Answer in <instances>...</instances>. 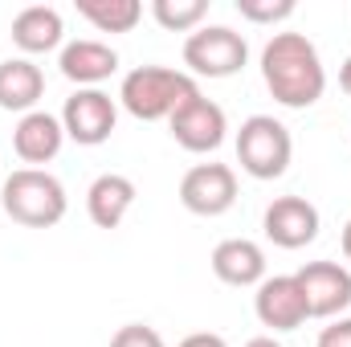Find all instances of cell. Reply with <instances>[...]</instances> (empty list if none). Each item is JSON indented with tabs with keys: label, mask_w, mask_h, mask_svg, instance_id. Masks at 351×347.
<instances>
[{
	"label": "cell",
	"mask_w": 351,
	"mask_h": 347,
	"mask_svg": "<svg viewBox=\"0 0 351 347\" xmlns=\"http://www.w3.org/2000/svg\"><path fill=\"white\" fill-rule=\"evenodd\" d=\"M110 347H164V339H160V331H156V327L127 323V327H119V331H114Z\"/></svg>",
	"instance_id": "21"
},
{
	"label": "cell",
	"mask_w": 351,
	"mask_h": 347,
	"mask_svg": "<svg viewBox=\"0 0 351 347\" xmlns=\"http://www.w3.org/2000/svg\"><path fill=\"white\" fill-rule=\"evenodd\" d=\"M0 208L25 229H53L66 217L70 200H66V188H62V180L53 172H45V168H16L0 184Z\"/></svg>",
	"instance_id": "3"
},
{
	"label": "cell",
	"mask_w": 351,
	"mask_h": 347,
	"mask_svg": "<svg viewBox=\"0 0 351 347\" xmlns=\"http://www.w3.org/2000/svg\"><path fill=\"white\" fill-rule=\"evenodd\" d=\"M58 66H62V74H66L70 82H78V90H90V86H98V82H106V78L119 70V53H114L106 41L82 37V41L62 45Z\"/></svg>",
	"instance_id": "13"
},
{
	"label": "cell",
	"mask_w": 351,
	"mask_h": 347,
	"mask_svg": "<svg viewBox=\"0 0 351 347\" xmlns=\"http://www.w3.org/2000/svg\"><path fill=\"white\" fill-rule=\"evenodd\" d=\"M168 127H172V139L184 147V152L204 156V152H217V147L225 143L229 119H225V110H221L213 98L196 94V98H188L172 119H168Z\"/></svg>",
	"instance_id": "8"
},
{
	"label": "cell",
	"mask_w": 351,
	"mask_h": 347,
	"mask_svg": "<svg viewBox=\"0 0 351 347\" xmlns=\"http://www.w3.org/2000/svg\"><path fill=\"white\" fill-rule=\"evenodd\" d=\"M339 86H343V90L351 94V58L343 62V70H339Z\"/></svg>",
	"instance_id": "24"
},
{
	"label": "cell",
	"mask_w": 351,
	"mask_h": 347,
	"mask_svg": "<svg viewBox=\"0 0 351 347\" xmlns=\"http://www.w3.org/2000/svg\"><path fill=\"white\" fill-rule=\"evenodd\" d=\"M62 37H66V25L53 4H29L12 16V45L25 53H49L62 45Z\"/></svg>",
	"instance_id": "15"
},
{
	"label": "cell",
	"mask_w": 351,
	"mask_h": 347,
	"mask_svg": "<svg viewBox=\"0 0 351 347\" xmlns=\"http://www.w3.org/2000/svg\"><path fill=\"white\" fill-rule=\"evenodd\" d=\"M213 274L225 286H262L265 282V254L250 237H229L213 250Z\"/></svg>",
	"instance_id": "14"
},
{
	"label": "cell",
	"mask_w": 351,
	"mask_h": 347,
	"mask_svg": "<svg viewBox=\"0 0 351 347\" xmlns=\"http://www.w3.org/2000/svg\"><path fill=\"white\" fill-rule=\"evenodd\" d=\"M62 143H66V127H62V119L49 115V110H29V115H21V123H16V131H12V147H16V156H21L29 168L49 164V160L62 152Z\"/></svg>",
	"instance_id": "12"
},
{
	"label": "cell",
	"mask_w": 351,
	"mask_h": 347,
	"mask_svg": "<svg viewBox=\"0 0 351 347\" xmlns=\"http://www.w3.org/2000/svg\"><path fill=\"white\" fill-rule=\"evenodd\" d=\"M74 8L98 33H131L139 25V16H143L139 0H74Z\"/></svg>",
	"instance_id": "18"
},
{
	"label": "cell",
	"mask_w": 351,
	"mask_h": 347,
	"mask_svg": "<svg viewBox=\"0 0 351 347\" xmlns=\"http://www.w3.org/2000/svg\"><path fill=\"white\" fill-rule=\"evenodd\" d=\"M262 229L278 250H302L319 237V208L306 196H278L265 208Z\"/></svg>",
	"instance_id": "11"
},
{
	"label": "cell",
	"mask_w": 351,
	"mask_h": 347,
	"mask_svg": "<svg viewBox=\"0 0 351 347\" xmlns=\"http://www.w3.org/2000/svg\"><path fill=\"white\" fill-rule=\"evenodd\" d=\"M152 16L168 33H196L200 21L208 16V0H152Z\"/></svg>",
	"instance_id": "19"
},
{
	"label": "cell",
	"mask_w": 351,
	"mask_h": 347,
	"mask_svg": "<svg viewBox=\"0 0 351 347\" xmlns=\"http://www.w3.org/2000/svg\"><path fill=\"white\" fill-rule=\"evenodd\" d=\"M180 347H229V344L221 335H213V331H196V335H188Z\"/></svg>",
	"instance_id": "23"
},
{
	"label": "cell",
	"mask_w": 351,
	"mask_h": 347,
	"mask_svg": "<svg viewBox=\"0 0 351 347\" xmlns=\"http://www.w3.org/2000/svg\"><path fill=\"white\" fill-rule=\"evenodd\" d=\"M200 86L192 74L184 70H168V66H135L123 86H119V102L127 115L143 119V123H156V119H172L176 110L196 98Z\"/></svg>",
	"instance_id": "2"
},
{
	"label": "cell",
	"mask_w": 351,
	"mask_h": 347,
	"mask_svg": "<svg viewBox=\"0 0 351 347\" xmlns=\"http://www.w3.org/2000/svg\"><path fill=\"white\" fill-rule=\"evenodd\" d=\"M250 62V45L229 25H200L184 41V66L192 78H233Z\"/></svg>",
	"instance_id": "5"
},
{
	"label": "cell",
	"mask_w": 351,
	"mask_h": 347,
	"mask_svg": "<svg viewBox=\"0 0 351 347\" xmlns=\"http://www.w3.org/2000/svg\"><path fill=\"white\" fill-rule=\"evenodd\" d=\"M119 123V106L106 90L90 86V90H74L62 106V127H66V139L82 143V147H98L110 139Z\"/></svg>",
	"instance_id": "6"
},
{
	"label": "cell",
	"mask_w": 351,
	"mask_h": 347,
	"mask_svg": "<svg viewBox=\"0 0 351 347\" xmlns=\"http://www.w3.org/2000/svg\"><path fill=\"white\" fill-rule=\"evenodd\" d=\"M294 139L274 115H250L237 131V164L254 180H278L290 168Z\"/></svg>",
	"instance_id": "4"
},
{
	"label": "cell",
	"mask_w": 351,
	"mask_h": 347,
	"mask_svg": "<svg viewBox=\"0 0 351 347\" xmlns=\"http://www.w3.org/2000/svg\"><path fill=\"white\" fill-rule=\"evenodd\" d=\"M294 0H237V12L254 25H278L286 16H294Z\"/></svg>",
	"instance_id": "20"
},
{
	"label": "cell",
	"mask_w": 351,
	"mask_h": 347,
	"mask_svg": "<svg viewBox=\"0 0 351 347\" xmlns=\"http://www.w3.org/2000/svg\"><path fill=\"white\" fill-rule=\"evenodd\" d=\"M245 347H282V344H278L274 335H258V339H250Z\"/></svg>",
	"instance_id": "25"
},
{
	"label": "cell",
	"mask_w": 351,
	"mask_h": 347,
	"mask_svg": "<svg viewBox=\"0 0 351 347\" xmlns=\"http://www.w3.org/2000/svg\"><path fill=\"white\" fill-rule=\"evenodd\" d=\"M294 278L306 294L311 319H335L351 307V274L339 261H306Z\"/></svg>",
	"instance_id": "10"
},
{
	"label": "cell",
	"mask_w": 351,
	"mask_h": 347,
	"mask_svg": "<svg viewBox=\"0 0 351 347\" xmlns=\"http://www.w3.org/2000/svg\"><path fill=\"white\" fill-rule=\"evenodd\" d=\"M262 78L269 94L290 106V110H306L323 98L327 90V70L323 58L315 49V41L306 33H274L262 49Z\"/></svg>",
	"instance_id": "1"
},
{
	"label": "cell",
	"mask_w": 351,
	"mask_h": 347,
	"mask_svg": "<svg viewBox=\"0 0 351 347\" xmlns=\"http://www.w3.org/2000/svg\"><path fill=\"white\" fill-rule=\"evenodd\" d=\"M135 204V184L119 172H102L86 192V213L98 229H119Z\"/></svg>",
	"instance_id": "16"
},
{
	"label": "cell",
	"mask_w": 351,
	"mask_h": 347,
	"mask_svg": "<svg viewBox=\"0 0 351 347\" xmlns=\"http://www.w3.org/2000/svg\"><path fill=\"white\" fill-rule=\"evenodd\" d=\"M254 311L262 319V327L269 331H294L311 319V307H306V294L298 286L294 274H274L265 278L254 294Z\"/></svg>",
	"instance_id": "9"
},
{
	"label": "cell",
	"mask_w": 351,
	"mask_h": 347,
	"mask_svg": "<svg viewBox=\"0 0 351 347\" xmlns=\"http://www.w3.org/2000/svg\"><path fill=\"white\" fill-rule=\"evenodd\" d=\"M315 347H351V319H335L331 327H323Z\"/></svg>",
	"instance_id": "22"
},
{
	"label": "cell",
	"mask_w": 351,
	"mask_h": 347,
	"mask_svg": "<svg viewBox=\"0 0 351 347\" xmlns=\"http://www.w3.org/2000/svg\"><path fill=\"white\" fill-rule=\"evenodd\" d=\"M343 254H348V261H351V221L343 225Z\"/></svg>",
	"instance_id": "26"
},
{
	"label": "cell",
	"mask_w": 351,
	"mask_h": 347,
	"mask_svg": "<svg viewBox=\"0 0 351 347\" xmlns=\"http://www.w3.org/2000/svg\"><path fill=\"white\" fill-rule=\"evenodd\" d=\"M45 94V74L29 62V58H8L0 62V110H37Z\"/></svg>",
	"instance_id": "17"
},
{
	"label": "cell",
	"mask_w": 351,
	"mask_h": 347,
	"mask_svg": "<svg viewBox=\"0 0 351 347\" xmlns=\"http://www.w3.org/2000/svg\"><path fill=\"white\" fill-rule=\"evenodd\" d=\"M180 204L196 217H221L237 204V172L229 164H196L180 180Z\"/></svg>",
	"instance_id": "7"
}]
</instances>
